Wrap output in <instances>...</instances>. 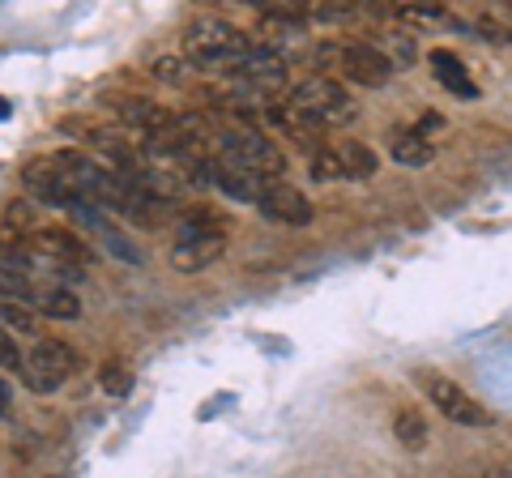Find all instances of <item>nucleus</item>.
<instances>
[{"mask_svg": "<svg viewBox=\"0 0 512 478\" xmlns=\"http://www.w3.org/2000/svg\"><path fill=\"white\" fill-rule=\"evenodd\" d=\"M248 52H252V39L227 18H197L184 30V60L192 69L235 77V69L248 60Z\"/></svg>", "mask_w": 512, "mask_h": 478, "instance_id": "obj_1", "label": "nucleus"}, {"mask_svg": "<svg viewBox=\"0 0 512 478\" xmlns=\"http://www.w3.org/2000/svg\"><path fill=\"white\" fill-rule=\"evenodd\" d=\"M222 252H227V218L214 210H197L180 222V235H175L171 248V269L175 274H197V269H210Z\"/></svg>", "mask_w": 512, "mask_h": 478, "instance_id": "obj_2", "label": "nucleus"}, {"mask_svg": "<svg viewBox=\"0 0 512 478\" xmlns=\"http://www.w3.org/2000/svg\"><path fill=\"white\" fill-rule=\"evenodd\" d=\"M312 60H316L320 77H333V82L346 77V82L367 86V90H380L393 77V65L372 43H316Z\"/></svg>", "mask_w": 512, "mask_h": 478, "instance_id": "obj_3", "label": "nucleus"}, {"mask_svg": "<svg viewBox=\"0 0 512 478\" xmlns=\"http://www.w3.org/2000/svg\"><path fill=\"white\" fill-rule=\"evenodd\" d=\"M214 146H218V163H227L235 171L261 175V180H278L286 171V154L261 129H222L214 137Z\"/></svg>", "mask_w": 512, "mask_h": 478, "instance_id": "obj_4", "label": "nucleus"}, {"mask_svg": "<svg viewBox=\"0 0 512 478\" xmlns=\"http://www.w3.org/2000/svg\"><path fill=\"white\" fill-rule=\"evenodd\" d=\"M291 107L299 111L303 120H312L320 133L338 129V124H350V120H355V111H359L342 82H333V77H320V73L303 77V82L291 90Z\"/></svg>", "mask_w": 512, "mask_h": 478, "instance_id": "obj_5", "label": "nucleus"}, {"mask_svg": "<svg viewBox=\"0 0 512 478\" xmlns=\"http://www.w3.org/2000/svg\"><path fill=\"white\" fill-rule=\"evenodd\" d=\"M22 184H26V193L43 201V205H52V210H77V205H86L82 197V188L73 184V175L64 171L52 154L47 158H30L26 171H22Z\"/></svg>", "mask_w": 512, "mask_h": 478, "instance_id": "obj_6", "label": "nucleus"}, {"mask_svg": "<svg viewBox=\"0 0 512 478\" xmlns=\"http://www.w3.org/2000/svg\"><path fill=\"white\" fill-rule=\"evenodd\" d=\"M73 368H77V355H73V346L60 342V338H39L35 346L26 350V363H22L26 385L35 389V393L60 389L64 380L73 376Z\"/></svg>", "mask_w": 512, "mask_h": 478, "instance_id": "obj_7", "label": "nucleus"}, {"mask_svg": "<svg viewBox=\"0 0 512 478\" xmlns=\"http://www.w3.org/2000/svg\"><path fill=\"white\" fill-rule=\"evenodd\" d=\"M419 385L427 393V402L436 406V414H444L448 423H461V427H491L495 423V414H487L483 406H478L457 380H448L440 372H427V376H419Z\"/></svg>", "mask_w": 512, "mask_h": 478, "instance_id": "obj_8", "label": "nucleus"}, {"mask_svg": "<svg viewBox=\"0 0 512 478\" xmlns=\"http://www.w3.org/2000/svg\"><path fill=\"white\" fill-rule=\"evenodd\" d=\"M256 210H261L269 222H282V227H308V222L316 218L312 201L303 197L299 188L286 184V180H265L261 201H256Z\"/></svg>", "mask_w": 512, "mask_h": 478, "instance_id": "obj_9", "label": "nucleus"}, {"mask_svg": "<svg viewBox=\"0 0 512 478\" xmlns=\"http://www.w3.org/2000/svg\"><path fill=\"white\" fill-rule=\"evenodd\" d=\"M303 18H295L291 9H265L261 18H256V30H252V47H265V52H278L286 56L291 47L303 43Z\"/></svg>", "mask_w": 512, "mask_h": 478, "instance_id": "obj_10", "label": "nucleus"}, {"mask_svg": "<svg viewBox=\"0 0 512 478\" xmlns=\"http://www.w3.org/2000/svg\"><path fill=\"white\" fill-rule=\"evenodd\" d=\"M235 77L252 90H278L286 82V56L278 52H265V47H252L248 60L235 69Z\"/></svg>", "mask_w": 512, "mask_h": 478, "instance_id": "obj_11", "label": "nucleus"}, {"mask_svg": "<svg viewBox=\"0 0 512 478\" xmlns=\"http://www.w3.org/2000/svg\"><path fill=\"white\" fill-rule=\"evenodd\" d=\"M35 248L43 252L52 265H86L90 261V248L77 239L73 231H64V227H43V231H35Z\"/></svg>", "mask_w": 512, "mask_h": 478, "instance_id": "obj_12", "label": "nucleus"}, {"mask_svg": "<svg viewBox=\"0 0 512 478\" xmlns=\"http://www.w3.org/2000/svg\"><path fill=\"white\" fill-rule=\"evenodd\" d=\"M210 188H218V193L231 197V201L256 205V201H261L265 180H261V175H248V171H235V167H227V163H218V158H214V167H210Z\"/></svg>", "mask_w": 512, "mask_h": 478, "instance_id": "obj_13", "label": "nucleus"}, {"mask_svg": "<svg viewBox=\"0 0 512 478\" xmlns=\"http://www.w3.org/2000/svg\"><path fill=\"white\" fill-rule=\"evenodd\" d=\"M431 60V69H436V82L448 90V94H461V99H478V86L470 82V73L466 65L453 56V52H444V47H436V52L427 56Z\"/></svg>", "mask_w": 512, "mask_h": 478, "instance_id": "obj_14", "label": "nucleus"}, {"mask_svg": "<svg viewBox=\"0 0 512 478\" xmlns=\"http://www.w3.org/2000/svg\"><path fill=\"white\" fill-rule=\"evenodd\" d=\"M333 154H338L346 180H372L376 175V154L363 141H342V146H333Z\"/></svg>", "mask_w": 512, "mask_h": 478, "instance_id": "obj_15", "label": "nucleus"}, {"mask_svg": "<svg viewBox=\"0 0 512 478\" xmlns=\"http://www.w3.org/2000/svg\"><path fill=\"white\" fill-rule=\"evenodd\" d=\"M389 154H393V163H402V167H427L431 158H436V146L419 133H397L389 141Z\"/></svg>", "mask_w": 512, "mask_h": 478, "instance_id": "obj_16", "label": "nucleus"}, {"mask_svg": "<svg viewBox=\"0 0 512 478\" xmlns=\"http://www.w3.org/2000/svg\"><path fill=\"white\" fill-rule=\"evenodd\" d=\"M393 436L402 440V449H410V453H423L427 440H431L427 419H423L419 410H397L393 414Z\"/></svg>", "mask_w": 512, "mask_h": 478, "instance_id": "obj_17", "label": "nucleus"}, {"mask_svg": "<svg viewBox=\"0 0 512 478\" xmlns=\"http://www.w3.org/2000/svg\"><path fill=\"white\" fill-rule=\"evenodd\" d=\"M120 120L133 124V129H141V137H146V133H154V129H163V124L171 120V111L154 107V103H146V99H128V103H120Z\"/></svg>", "mask_w": 512, "mask_h": 478, "instance_id": "obj_18", "label": "nucleus"}, {"mask_svg": "<svg viewBox=\"0 0 512 478\" xmlns=\"http://www.w3.org/2000/svg\"><path fill=\"white\" fill-rule=\"evenodd\" d=\"M30 304H35L43 316H52V321H77L82 316V299L73 291H43V295H30Z\"/></svg>", "mask_w": 512, "mask_h": 478, "instance_id": "obj_19", "label": "nucleus"}, {"mask_svg": "<svg viewBox=\"0 0 512 478\" xmlns=\"http://www.w3.org/2000/svg\"><path fill=\"white\" fill-rule=\"evenodd\" d=\"M372 47H376V52H380L384 60H389L393 73L419 60V47H414V39H406V35H376V39H372Z\"/></svg>", "mask_w": 512, "mask_h": 478, "instance_id": "obj_20", "label": "nucleus"}, {"mask_svg": "<svg viewBox=\"0 0 512 478\" xmlns=\"http://www.w3.org/2000/svg\"><path fill=\"white\" fill-rule=\"evenodd\" d=\"M0 274L30 282V278H35V257H30L22 244H0Z\"/></svg>", "mask_w": 512, "mask_h": 478, "instance_id": "obj_21", "label": "nucleus"}, {"mask_svg": "<svg viewBox=\"0 0 512 478\" xmlns=\"http://www.w3.org/2000/svg\"><path fill=\"white\" fill-rule=\"evenodd\" d=\"M94 235L103 239V248H107V252H111V257H116V261H124V265H141V252L133 248V239H128V235H120L116 227H111V222H103V227L94 231Z\"/></svg>", "mask_w": 512, "mask_h": 478, "instance_id": "obj_22", "label": "nucleus"}, {"mask_svg": "<svg viewBox=\"0 0 512 478\" xmlns=\"http://www.w3.org/2000/svg\"><path fill=\"white\" fill-rule=\"evenodd\" d=\"M150 73H154V82H163V86H188L192 65L184 56H158Z\"/></svg>", "mask_w": 512, "mask_h": 478, "instance_id": "obj_23", "label": "nucleus"}, {"mask_svg": "<svg viewBox=\"0 0 512 478\" xmlns=\"http://www.w3.org/2000/svg\"><path fill=\"white\" fill-rule=\"evenodd\" d=\"M99 385H103V393H111V397H124L128 389H133V372H128V363L107 359L103 372H99Z\"/></svg>", "mask_w": 512, "mask_h": 478, "instance_id": "obj_24", "label": "nucleus"}, {"mask_svg": "<svg viewBox=\"0 0 512 478\" xmlns=\"http://www.w3.org/2000/svg\"><path fill=\"white\" fill-rule=\"evenodd\" d=\"M0 325L30 333L35 329V312H30V304H22V299H5V304H0Z\"/></svg>", "mask_w": 512, "mask_h": 478, "instance_id": "obj_25", "label": "nucleus"}, {"mask_svg": "<svg viewBox=\"0 0 512 478\" xmlns=\"http://www.w3.org/2000/svg\"><path fill=\"white\" fill-rule=\"evenodd\" d=\"M312 180H320V184H325V180H346L338 154H333V150H316L312 154Z\"/></svg>", "mask_w": 512, "mask_h": 478, "instance_id": "obj_26", "label": "nucleus"}, {"mask_svg": "<svg viewBox=\"0 0 512 478\" xmlns=\"http://www.w3.org/2000/svg\"><path fill=\"white\" fill-rule=\"evenodd\" d=\"M5 222H9L13 231H30V205L13 201V205H9V214H5Z\"/></svg>", "mask_w": 512, "mask_h": 478, "instance_id": "obj_27", "label": "nucleus"}, {"mask_svg": "<svg viewBox=\"0 0 512 478\" xmlns=\"http://www.w3.org/2000/svg\"><path fill=\"white\" fill-rule=\"evenodd\" d=\"M478 30H483L487 39H504V43H512V26L495 22V18H483V22H478Z\"/></svg>", "mask_w": 512, "mask_h": 478, "instance_id": "obj_28", "label": "nucleus"}, {"mask_svg": "<svg viewBox=\"0 0 512 478\" xmlns=\"http://www.w3.org/2000/svg\"><path fill=\"white\" fill-rule=\"evenodd\" d=\"M402 18H410V22H440V18H444V9H440V5H427V9H402Z\"/></svg>", "mask_w": 512, "mask_h": 478, "instance_id": "obj_29", "label": "nucleus"}, {"mask_svg": "<svg viewBox=\"0 0 512 478\" xmlns=\"http://www.w3.org/2000/svg\"><path fill=\"white\" fill-rule=\"evenodd\" d=\"M0 363H5V368H18V350H13L5 329H0Z\"/></svg>", "mask_w": 512, "mask_h": 478, "instance_id": "obj_30", "label": "nucleus"}, {"mask_svg": "<svg viewBox=\"0 0 512 478\" xmlns=\"http://www.w3.org/2000/svg\"><path fill=\"white\" fill-rule=\"evenodd\" d=\"M9 385H5V380H0V419H9Z\"/></svg>", "mask_w": 512, "mask_h": 478, "instance_id": "obj_31", "label": "nucleus"}, {"mask_svg": "<svg viewBox=\"0 0 512 478\" xmlns=\"http://www.w3.org/2000/svg\"><path fill=\"white\" fill-rule=\"evenodd\" d=\"M0 120H9V99H0Z\"/></svg>", "mask_w": 512, "mask_h": 478, "instance_id": "obj_32", "label": "nucleus"}]
</instances>
